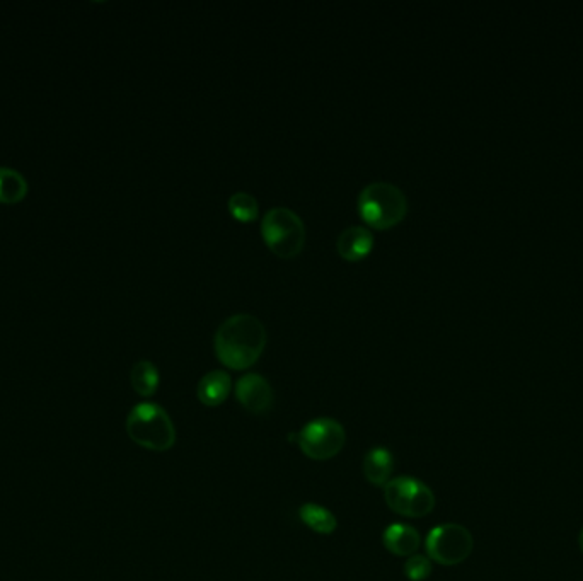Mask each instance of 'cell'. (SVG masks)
I'll return each instance as SVG.
<instances>
[{
    "label": "cell",
    "mask_w": 583,
    "mask_h": 581,
    "mask_svg": "<svg viewBox=\"0 0 583 581\" xmlns=\"http://www.w3.org/2000/svg\"><path fill=\"white\" fill-rule=\"evenodd\" d=\"M227 207H229V212H231L232 217L239 220V222H244V224L254 222V220L258 219V215H260V205L256 202V198L246 193V191H237V193H234L229 198Z\"/></svg>",
    "instance_id": "16"
},
{
    "label": "cell",
    "mask_w": 583,
    "mask_h": 581,
    "mask_svg": "<svg viewBox=\"0 0 583 581\" xmlns=\"http://www.w3.org/2000/svg\"><path fill=\"white\" fill-rule=\"evenodd\" d=\"M405 575L410 581H425L432 575V561L423 554H413L406 559Z\"/></svg>",
    "instance_id": "17"
},
{
    "label": "cell",
    "mask_w": 583,
    "mask_h": 581,
    "mask_svg": "<svg viewBox=\"0 0 583 581\" xmlns=\"http://www.w3.org/2000/svg\"><path fill=\"white\" fill-rule=\"evenodd\" d=\"M382 544L389 553L399 558H410L422 546V537L415 527L408 524L389 525L382 534Z\"/></svg>",
    "instance_id": "9"
},
{
    "label": "cell",
    "mask_w": 583,
    "mask_h": 581,
    "mask_svg": "<svg viewBox=\"0 0 583 581\" xmlns=\"http://www.w3.org/2000/svg\"><path fill=\"white\" fill-rule=\"evenodd\" d=\"M578 546H580V551L583 554V529L580 530V535H578Z\"/></svg>",
    "instance_id": "18"
},
{
    "label": "cell",
    "mask_w": 583,
    "mask_h": 581,
    "mask_svg": "<svg viewBox=\"0 0 583 581\" xmlns=\"http://www.w3.org/2000/svg\"><path fill=\"white\" fill-rule=\"evenodd\" d=\"M336 248L341 258L347 261H362L367 258L374 249V236L369 229L353 225L341 232L336 242Z\"/></svg>",
    "instance_id": "10"
},
{
    "label": "cell",
    "mask_w": 583,
    "mask_h": 581,
    "mask_svg": "<svg viewBox=\"0 0 583 581\" xmlns=\"http://www.w3.org/2000/svg\"><path fill=\"white\" fill-rule=\"evenodd\" d=\"M473 535L464 525L442 524L430 530L425 549L430 561L442 566H456L473 553Z\"/></svg>",
    "instance_id": "7"
},
{
    "label": "cell",
    "mask_w": 583,
    "mask_h": 581,
    "mask_svg": "<svg viewBox=\"0 0 583 581\" xmlns=\"http://www.w3.org/2000/svg\"><path fill=\"white\" fill-rule=\"evenodd\" d=\"M299 517H301L302 524L306 525L307 529L321 535H330L335 532L338 527V520H336L333 512L328 508L321 507L318 503H306L302 505L299 510Z\"/></svg>",
    "instance_id": "14"
},
{
    "label": "cell",
    "mask_w": 583,
    "mask_h": 581,
    "mask_svg": "<svg viewBox=\"0 0 583 581\" xmlns=\"http://www.w3.org/2000/svg\"><path fill=\"white\" fill-rule=\"evenodd\" d=\"M302 454L311 461H330L340 454L347 443V432L340 421L333 418H316L309 421L301 432L290 435Z\"/></svg>",
    "instance_id": "5"
},
{
    "label": "cell",
    "mask_w": 583,
    "mask_h": 581,
    "mask_svg": "<svg viewBox=\"0 0 583 581\" xmlns=\"http://www.w3.org/2000/svg\"><path fill=\"white\" fill-rule=\"evenodd\" d=\"M231 375L224 370H212L203 375L198 382L197 396L200 403L207 408H217L220 404L226 403L227 397L231 394Z\"/></svg>",
    "instance_id": "11"
},
{
    "label": "cell",
    "mask_w": 583,
    "mask_h": 581,
    "mask_svg": "<svg viewBox=\"0 0 583 581\" xmlns=\"http://www.w3.org/2000/svg\"><path fill=\"white\" fill-rule=\"evenodd\" d=\"M358 215L376 231L393 229L408 213V200L398 186L377 181L365 186L358 195Z\"/></svg>",
    "instance_id": "2"
},
{
    "label": "cell",
    "mask_w": 583,
    "mask_h": 581,
    "mask_svg": "<svg viewBox=\"0 0 583 581\" xmlns=\"http://www.w3.org/2000/svg\"><path fill=\"white\" fill-rule=\"evenodd\" d=\"M132 442L152 452H166L176 443V428L168 411L156 403H140L127 416Z\"/></svg>",
    "instance_id": "3"
},
{
    "label": "cell",
    "mask_w": 583,
    "mask_h": 581,
    "mask_svg": "<svg viewBox=\"0 0 583 581\" xmlns=\"http://www.w3.org/2000/svg\"><path fill=\"white\" fill-rule=\"evenodd\" d=\"M130 382H132L133 391L139 396L151 397L156 394L161 382V375L154 363L149 360H140L133 365L130 372Z\"/></svg>",
    "instance_id": "15"
},
{
    "label": "cell",
    "mask_w": 583,
    "mask_h": 581,
    "mask_svg": "<svg viewBox=\"0 0 583 581\" xmlns=\"http://www.w3.org/2000/svg\"><path fill=\"white\" fill-rule=\"evenodd\" d=\"M236 397L248 413L265 415L273 406V389L260 374H246L237 380Z\"/></svg>",
    "instance_id": "8"
},
{
    "label": "cell",
    "mask_w": 583,
    "mask_h": 581,
    "mask_svg": "<svg viewBox=\"0 0 583 581\" xmlns=\"http://www.w3.org/2000/svg\"><path fill=\"white\" fill-rule=\"evenodd\" d=\"M394 472V457L384 447L369 450L364 459V476L374 486H386Z\"/></svg>",
    "instance_id": "12"
},
{
    "label": "cell",
    "mask_w": 583,
    "mask_h": 581,
    "mask_svg": "<svg viewBox=\"0 0 583 581\" xmlns=\"http://www.w3.org/2000/svg\"><path fill=\"white\" fill-rule=\"evenodd\" d=\"M28 196V181L11 167H0V203L18 205Z\"/></svg>",
    "instance_id": "13"
},
{
    "label": "cell",
    "mask_w": 583,
    "mask_h": 581,
    "mask_svg": "<svg viewBox=\"0 0 583 581\" xmlns=\"http://www.w3.org/2000/svg\"><path fill=\"white\" fill-rule=\"evenodd\" d=\"M261 236L278 258L292 259L304 249L306 225L294 210L275 207L261 220Z\"/></svg>",
    "instance_id": "4"
},
{
    "label": "cell",
    "mask_w": 583,
    "mask_h": 581,
    "mask_svg": "<svg viewBox=\"0 0 583 581\" xmlns=\"http://www.w3.org/2000/svg\"><path fill=\"white\" fill-rule=\"evenodd\" d=\"M384 500L387 507L401 517L423 518L435 508V495L432 489L420 479L401 476L384 486Z\"/></svg>",
    "instance_id": "6"
},
{
    "label": "cell",
    "mask_w": 583,
    "mask_h": 581,
    "mask_svg": "<svg viewBox=\"0 0 583 581\" xmlns=\"http://www.w3.org/2000/svg\"><path fill=\"white\" fill-rule=\"evenodd\" d=\"M214 345L217 358L227 369H249L265 351V326L251 314H234L220 324Z\"/></svg>",
    "instance_id": "1"
}]
</instances>
